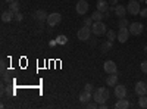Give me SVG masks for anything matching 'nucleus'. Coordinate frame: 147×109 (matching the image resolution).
I'll use <instances>...</instances> for the list:
<instances>
[{"label": "nucleus", "instance_id": "f257e3e1", "mask_svg": "<svg viewBox=\"0 0 147 109\" xmlns=\"http://www.w3.org/2000/svg\"><path fill=\"white\" fill-rule=\"evenodd\" d=\"M109 96H110V93H109V90L106 87H99L93 93V100H96L99 105L100 103H106L107 99H109Z\"/></svg>", "mask_w": 147, "mask_h": 109}, {"label": "nucleus", "instance_id": "f03ea898", "mask_svg": "<svg viewBox=\"0 0 147 109\" xmlns=\"http://www.w3.org/2000/svg\"><path fill=\"white\" fill-rule=\"evenodd\" d=\"M91 32H93L94 35H103V34H106V32H107V28H106V25L103 24V21L94 22L93 27H91Z\"/></svg>", "mask_w": 147, "mask_h": 109}, {"label": "nucleus", "instance_id": "7ed1b4c3", "mask_svg": "<svg viewBox=\"0 0 147 109\" xmlns=\"http://www.w3.org/2000/svg\"><path fill=\"white\" fill-rule=\"evenodd\" d=\"M127 10H128V14L129 15H140V2L138 0H129L128 5H127Z\"/></svg>", "mask_w": 147, "mask_h": 109}, {"label": "nucleus", "instance_id": "20e7f679", "mask_svg": "<svg viewBox=\"0 0 147 109\" xmlns=\"http://www.w3.org/2000/svg\"><path fill=\"white\" fill-rule=\"evenodd\" d=\"M77 37H78V40H81V41H88L90 37H91V30H90V27H85V25H84L82 28H80Z\"/></svg>", "mask_w": 147, "mask_h": 109}, {"label": "nucleus", "instance_id": "39448f33", "mask_svg": "<svg viewBox=\"0 0 147 109\" xmlns=\"http://www.w3.org/2000/svg\"><path fill=\"white\" fill-rule=\"evenodd\" d=\"M129 32H131V35H140L143 31H144V25L141 22H132V24H129Z\"/></svg>", "mask_w": 147, "mask_h": 109}, {"label": "nucleus", "instance_id": "423d86ee", "mask_svg": "<svg viewBox=\"0 0 147 109\" xmlns=\"http://www.w3.org/2000/svg\"><path fill=\"white\" fill-rule=\"evenodd\" d=\"M75 10H77L78 15H85L88 12V2H85V0H78L77 6H75Z\"/></svg>", "mask_w": 147, "mask_h": 109}, {"label": "nucleus", "instance_id": "0eeeda50", "mask_svg": "<svg viewBox=\"0 0 147 109\" xmlns=\"http://www.w3.org/2000/svg\"><path fill=\"white\" fill-rule=\"evenodd\" d=\"M60 21H62V16H60V14H57V12H55V14H50L47 16V24L50 27H56L60 24Z\"/></svg>", "mask_w": 147, "mask_h": 109}, {"label": "nucleus", "instance_id": "6e6552de", "mask_svg": "<svg viewBox=\"0 0 147 109\" xmlns=\"http://www.w3.org/2000/svg\"><path fill=\"white\" fill-rule=\"evenodd\" d=\"M103 69L106 74H115V72L118 71V66L116 64L113 62V60H106V62L103 64Z\"/></svg>", "mask_w": 147, "mask_h": 109}, {"label": "nucleus", "instance_id": "1a4fd4ad", "mask_svg": "<svg viewBox=\"0 0 147 109\" xmlns=\"http://www.w3.org/2000/svg\"><path fill=\"white\" fill-rule=\"evenodd\" d=\"M129 35H131V32H129L128 28H121L119 32H118V41L119 43H127L128 39H129Z\"/></svg>", "mask_w": 147, "mask_h": 109}, {"label": "nucleus", "instance_id": "9d476101", "mask_svg": "<svg viewBox=\"0 0 147 109\" xmlns=\"http://www.w3.org/2000/svg\"><path fill=\"white\" fill-rule=\"evenodd\" d=\"M115 96H116V99L127 97V87L122 86V84H116L115 86Z\"/></svg>", "mask_w": 147, "mask_h": 109}, {"label": "nucleus", "instance_id": "9b49d317", "mask_svg": "<svg viewBox=\"0 0 147 109\" xmlns=\"http://www.w3.org/2000/svg\"><path fill=\"white\" fill-rule=\"evenodd\" d=\"M136 93H137L138 96L147 94V84H146L144 81H138V83L136 84Z\"/></svg>", "mask_w": 147, "mask_h": 109}, {"label": "nucleus", "instance_id": "f8f14e48", "mask_svg": "<svg viewBox=\"0 0 147 109\" xmlns=\"http://www.w3.org/2000/svg\"><path fill=\"white\" fill-rule=\"evenodd\" d=\"M113 12H115V15H116V16L124 18V16L127 15V12H128V10H127V7H125V6H122V5H116Z\"/></svg>", "mask_w": 147, "mask_h": 109}, {"label": "nucleus", "instance_id": "ddd939ff", "mask_svg": "<svg viewBox=\"0 0 147 109\" xmlns=\"http://www.w3.org/2000/svg\"><path fill=\"white\" fill-rule=\"evenodd\" d=\"M47 14H46V10H41V9H38V10H35L34 12V18L37 19V21H47Z\"/></svg>", "mask_w": 147, "mask_h": 109}, {"label": "nucleus", "instance_id": "4468645a", "mask_svg": "<svg viewBox=\"0 0 147 109\" xmlns=\"http://www.w3.org/2000/svg\"><path fill=\"white\" fill-rule=\"evenodd\" d=\"M97 10L106 14L109 10V2H106V0H97Z\"/></svg>", "mask_w": 147, "mask_h": 109}, {"label": "nucleus", "instance_id": "2eb2a0df", "mask_svg": "<svg viewBox=\"0 0 147 109\" xmlns=\"http://www.w3.org/2000/svg\"><path fill=\"white\" fill-rule=\"evenodd\" d=\"M91 93L90 91H87V90H84V91H81L80 93V102L81 103H87V102H90L91 100Z\"/></svg>", "mask_w": 147, "mask_h": 109}, {"label": "nucleus", "instance_id": "dca6fc26", "mask_svg": "<svg viewBox=\"0 0 147 109\" xmlns=\"http://www.w3.org/2000/svg\"><path fill=\"white\" fill-rule=\"evenodd\" d=\"M12 19H15V14L10 9L9 10H5L3 14H2V21L3 22H10Z\"/></svg>", "mask_w": 147, "mask_h": 109}, {"label": "nucleus", "instance_id": "f3484780", "mask_svg": "<svg viewBox=\"0 0 147 109\" xmlns=\"http://www.w3.org/2000/svg\"><path fill=\"white\" fill-rule=\"evenodd\" d=\"M106 84L110 87H115L116 84H118V75H116V72L115 74H109V77L106 78Z\"/></svg>", "mask_w": 147, "mask_h": 109}, {"label": "nucleus", "instance_id": "a211bd4d", "mask_svg": "<svg viewBox=\"0 0 147 109\" xmlns=\"http://www.w3.org/2000/svg\"><path fill=\"white\" fill-rule=\"evenodd\" d=\"M129 108V102L124 97V99H118V102L115 103V109H127Z\"/></svg>", "mask_w": 147, "mask_h": 109}, {"label": "nucleus", "instance_id": "6ab92c4d", "mask_svg": "<svg viewBox=\"0 0 147 109\" xmlns=\"http://www.w3.org/2000/svg\"><path fill=\"white\" fill-rule=\"evenodd\" d=\"M91 18H93V21L94 22H97V21H103V12H100V10H96V12H93L91 14Z\"/></svg>", "mask_w": 147, "mask_h": 109}, {"label": "nucleus", "instance_id": "aec40b11", "mask_svg": "<svg viewBox=\"0 0 147 109\" xmlns=\"http://www.w3.org/2000/svg\"><path fill=\"white\" fill-rule=\"evenodd\" d=\"M118 27H119V30L121 28H128L129 27V22H128V19L124 16V18H119V21H118Z\"/></svg>", "mask_w": 147, "mask_h": 109}, {"label": "nucleus", "instance_id": "412c9836", "mask_svg": "<svg viewBox=\"0 0 147 109\" xmlns=\"http://www.w3.org/2000/svg\"><path fill=\"white\" fill-rule=\"evenodd\" d=\"M9 9L13 12V14H18V12H19V2H18V0H15V2L9 3Z\"/></svg>", "mask_w": 147, "mask_h": 109}, {"label": "nucleus", "instance_id": "4be33fe9", "mask_svg": "<svg viewBox=\"0 0 147 109\" xmlns=\"http://www.w3.org/2000/svg\"><path fill=\"white\" fill-rule=\"evenodd\" d=\"M109 50H112V41H105L103 44H102V52L103 53H107Z\"/></svg>", "mask_w": 147, "mask_h": 109}, {"label": "nucleus", "instance_id": "5701e85b", "mask_svg": "<svg viewBox=\"0 0 147 109\" xmlns=\"http://www.w3.org/2000/svg\"><path fill=\"white\" fill-rule=\"evenodd\" d=\"M106 37H107V40H109V41H113L115 39H118V34H116L113 30H109V31L106 32Z\"/></svg>", "mask_w": 147, "mask_h": 109}, {"label": "nucleus", "instance_id": "b1692460", "mask_svg": "<svg viewBox=\"0 0 147 109\" xmlns=\"http://www.w3.org/2000/svg\"><path fill=\"white\" fill-rule=\"evenodd\" d=\"M138 106L143 108V109L147 108V96H146V94H144V96H140V99H138Z\"/></svg>", "mask_w": 147, "mask_h": 109}, {"label": "nucleus", "instance_id": "393cba45", "mask_svg": "<svg viewBox=\"0 0 147 109\" xmlns=\"http://www.w3.org/2000/svg\"><path fill=\"white\" fill-rule=\"evenodd\" d=\"M66 41H68L66 35H57V39H56V43L57 44H66Z\"/></svg>", "mask_w": 147, "mask_h": 109}, {"label": "nucleus", "instance_id": "a878e982", "mask_svg": "<svg viewBox=\"0 0 147 109\" xmlns=\"http://www.w3.org/2000/svg\"><path fill=\"white\" fill-rule=\"evenodd\" d=\"M93 24H94L93 18H85V19H84V25H85V27H90V28H91Z\"/></svg>", "mask_w": 147, "mask_h": 109}, {"label": "nucleus", "instance_id": "bb28decb", "mask_svg": "<svg viewBox=\"0 0 147 109\" xmlns=\"http://www.w3.org/2000/svg\"><path fill=\"white\" fill-rule=\"evenodd\" d=\"M140 68H141V71L144 72V74H147V60H143V62L140 64Z\"/></svg>", "mask_w": 147, "mask_h": 109}, {"label": "nucleus", "instance_id": "cd10ccee", "mask_svg": "<svg viewBox=\"0 0 147 109\" xmlns=\"http://www.w3.org/2000/svg\"><path fill=\"white\" fill-rule=\"evenodd\" d=\"M87 108H88V109H96V108H99V103H97L96 100H94V102H90V103L87 105Z\"/></svg>", "mask_w": 147, "mask_h": 109}, {"label": "nucleus", "instance_id": "c85d7f7f", "mask_svg": "<svg viewBox=\"0 0 147 109\" xmlns=\"http://www.w3.org/2000/svg\"><path fill=\"white\" fill-rule=\"evenodd\" d=\"M24 19V16H22V14H19V12H18V14H15V21H18V22H21Z\"/></svg>", "mask_w": 147, "mask_h": 109}, {"label": "nucleus", "instance_id": "c756f323", "mask_svg": "<svg viewBox=\"0 0 147 109\" xmlns=\"http://www.w3.org/2000/svg\"><path fill=\"white\" fill-rule=\"evenodd\" d=\"M140 16H141V18H147V7L140 10Z\"/></svg>", "mask_w": 147, "mask_h": 109}, {"label": "nucleus", "instance_id": "7c9ffc66", "mask_svg": "<svg viewBox=\"0 0 147 109\" xmlns=\"http://www.w3.org/2000/svg\"><path fill=\"white\" fill-rule=\"evenodd\" d=\"M84 90H87V91L93 93V84H85V87H84Z\"/></svg>", "mask_w": 147, "mask_h": 109}, {"label": "nucleus", "instance_id": "2f4dec72", "mask_svg": "<svg viewBox=\"0 0 147 109\" xmlns=\"http://www.w3.org/2000/svg\"><path fill=\"white\" fill-rule=\"evenodd\" d=\"M109 5H118V0H109Z\"/></svg>", "mask_w": 147, "mask_h": 109}, {"label": "nucleus", "instance_id": "473e14b6", "mask_svg": "<svg viewBox=\"0 0 147 109\" xmlns=\"http://www.w3.org/2000/svg\"><path fill=\"white\" fill-rule=\"evenodd\" d=\"M5 2H7V3H12V2H15V0H5Z\"/></svg>", "mask_w": 147, "mask_h": 109}, {"label": "nucleus", "instance_id": "72a5a7b5", "mask_svg": "<svg viewBox=\"0 0 147 109\" xmlns=\"http://www.w3.org/2000/svg\"><path fill=\"white\" fill-rule=\"evenodd\" d=\"M144 50H146V52H147V46H146V47H144Z\"/></svg>", "mask_w": 147, "mask_h": 109}, {"label": "nucleus", "instance_id": "f704fd0d", "mask_svg": "<svg viewBox=\"0 0 147 109\" xmlns=\"http://www.w3.org/2000/svg\"><path fill=\"white\" fill-rule=\"evenodd\" d=\"M144 2H146V5H147V0H144Z\"/></svg>", "mask_w": 147, "mask_h": 109}, {"label": "nucleus", "instance_id": "c9c22d12", "mask_svg": "<svg viewBox=\"0 0 147 109\" xmlns=\"http://www.w3.org/2000/svg\"><path fill=\"white\" fill-rule=\"evenodd\" d=\"M77 2H78V0H77Z\"/></svg>", "mask_w": 147, "mask_h": 109}]
</instances>
